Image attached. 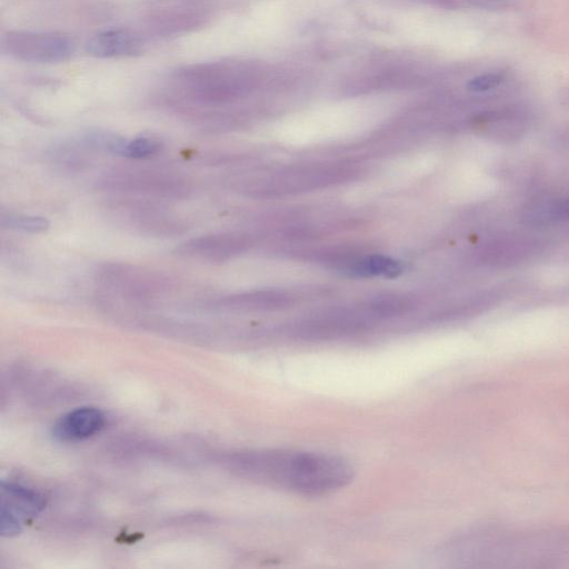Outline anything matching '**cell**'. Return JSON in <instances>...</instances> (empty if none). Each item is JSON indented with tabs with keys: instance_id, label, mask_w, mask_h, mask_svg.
I'll return each mask as SVG.
<instances>
[{
	"instance_id": "6da1fadb",
	"label": "cell",
	"mask_w": 569,
	"mask_h": 569,
	"mask_svg": "<svg viewBox=\"0 0 569 569\" xmlns=\"http://www.w3.org/2000/svg\"><path fill=\"white\" fill-rule=\"evenodd\" d=\"M247 471L279 491L326 496L353 481L354 468L335 455L275 449L246 459Z\"/></svg>"
},
{
	"instance_id": "7a4b0ae2",
	"label": "cell",
	"mask_w": 569,
	"mask_h": 569,
	"mask_svg": "<svg viewBox=\"0 0 569 569\" xmlns=\"http://www.w3.org/2000/svg\"><path fill=\"white\" fill-rule=\"evenodd\" d=\"M97 186L103 191L121 196L183 199L192 192V186L182 176L156 169H118L99 179Z\"/></svg>"
},
{
	"instance_id": "3957f363",
	"label": "cell",
	"mask_w": 569,
	"mask_h": 569,
	"mask_svg": "<svg viewBox=\"0 0 569 569\" xmlns=\"http://www.w3.org/2000/svg\"><path fill=\"white\" fill-rule=\"evenodd\" d=\"M96 282L111 294L146 298L167 294L174 287L167 276L125 263H108L97 269Z\"/></svg>"
},
{
	"instance_id": "277c9868",
	"label": "cell",
	"mask_w": 569,
	"mask_h": 569,
	"mask_svg": "<svg viewBox=\"0 0 569 569\" xmlns=\"http://www.w3.org/2000/svg\"><path fill=\"white\" fill-rule=\"evenodd\" d=\"M108 206L113 215L133 231L147 236L172 237L183 234L186 225L181 218L154 202L122 196Z\"/></svg>"
},
{
	"instance_id": "5b68a950",
	"label": "cell",
	"mask_w": 569,
	"mask_h": 569,
	"mask_svg": "<svg viewBox=\"0 0 569 569\" xmlns=\"http://www.w3.org/2000/svg\"><path fill=\"white\" fill-rule=\"evenodd\" d=\"M4 47L9 55L32 63H59L74 53V43L66 36L44 33H11Z\"/></svg>"
},
{
	"instance_id": "8992f818",
	"label": "cell",
	"mask_w": 569,
	"mask_h": 569,
	"mask_svg": "<svg viewBox=\"0 0 569 569\" xmlns=\"http://www.w3.org/2000/svg\"><path fill=\"white\" fill-rule=\"evenodd\" d=\"M45 507L44 498L31 489L3 483L2 525L3 536H15L22 532L27 518L35 517Z\"/></svg>"
},
{
	"instance_id": "52a82bcc",
	"label": "cell",
	"mask_w": 569,
	"mask_h": 569,
	"mask_svg": "<svg viewBox=\"0 0 569 569\" xmlns=\"http://www.w3.org/2000/svg\"><path fill=\"white\" fill-rule=\"evenodd\" d=\"M246 243L233 234L203 235L188 239L175 249L179 257L202 263H224L243 252Z\"/></svg>"
},
{
	"instance_id": "ba28073f",
	"label": "cell",
	"mask_w": 569,
	"mask_h": 569,
	"mask_svg": "<svg viewBox=\"0 0 569 569\" xmlns=\"http://www.w3.org/2000/svg\"><path fill=\"white\" fill-rule=\"evenodd\" d=\"M105 416L97 408L84 407L68 413L56 423L53 434L61 442L83 441L101 432Z\"/></svg>"
},
{
	"instance_id": "9c48e42d",
	"label": "cell",
	"mask_w": 569,
	"mask_h": 569,
	"mask_svg": "<svg viewBox=\"0 0 569 569\" xmlns=\"http://www.w3.org/2000/svg\"><path fill=\"white\" fill-rule=\"evenodd\" d=\"M141 48V42L132 33L113 29L96 35L88 43V53L99 58L133 55Z\"/></svg>"
},
{
	"instance_id": "30bf717a",
	"label": "cell",
	"mask_w": 569,
	"mask_h": 569,
	"mask_svg": "<svg viewBox=\"0 0 569 569\" xmlns=\"http://www.w3.org/2000/svg\"><path fill=\"white\" fill-rule=\"evenodd\" d=\"M524 223L546 226L569 222V197L538 199L523 209Z\"/></svg>"
},
{
	"instance_id": "8fae6325",
	"label": "cell",
	"mask_w": 569,
	"mask_h": 569,
	"mask_svg": "<svg viewBox=\"0 0 569 569\" xmlns=\"http://www.w3.org/2000/svg\"><path fill=\"white\" fill-rule=\"evenodd\" d=\"M2 226L11 231L25 234H41L47 232L51 223L42 216L23 214H6L2 216Z\"/></svg>"
},
{
	"instance_id": "7c38bea8",
	"label": "cell",
	"mask_w": 569,
	"mask_h": 569,
	"mask_svg": "<svg viewBox=\"0 0 569 569\" xmlns=\"http://www.w3.org/2000/svg\"><path fill=\"white\" fill-rule=\"evenodd\" d=\"M163 145L154 138L138 137L132 141H124L118 156L129 159H145L162 151Z\"/></svg>"
},
{
	"instance_id": "4fadbf2b",
	"label": "cell",
	"mask_w": 569,
	"mask_h": 569,
	"mask_svg": "<svg viewBox=\"0 0 569 569\" xmlns=\"http://www.w3.org/2000/svg\"><path fill=\"white\" fill-rule=\"evenodd\" d=\"M359 274L384 275L386 277H396L401 274L402 267L397 262L386 257H372L364 262L358 269Z\"/></svg>"
},
{
	"instance_id": "5bb4252c",
	"label": "cell",
	"mask_w": 569,
	"mask_h": 569,
	"mask_svg": "<svg viewBox=\"0 0 569 569\" xmlns=\"http://www.w3.org/2000/svg\"><path fill=\"white\" fill-rule=\"evenodd\" d=\"M506 81V74L503 72H488L478 75L469 81L468 89L473 93H486L498 88Z\"/></svg>"
}]
</instances>
